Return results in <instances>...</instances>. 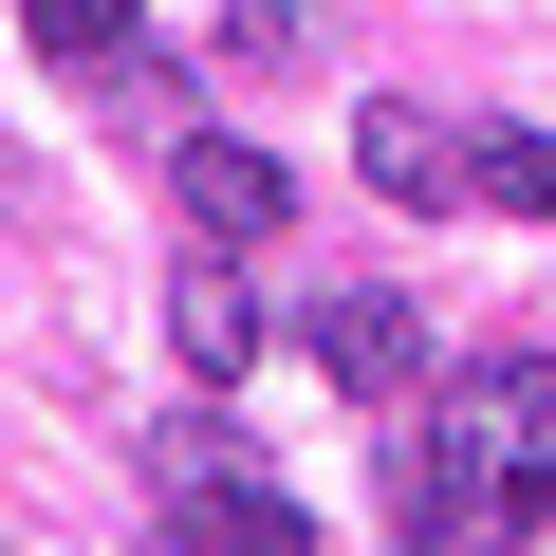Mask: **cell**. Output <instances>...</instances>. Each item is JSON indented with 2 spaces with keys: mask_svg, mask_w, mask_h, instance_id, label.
<instances>
[{
  "mask_svg": "<svg viewBox=\"0 0 556 556\" xmlns=\"http://www.w3.org/2000/svg\"><path fill=\"white\" fill-rule=\"evenodd\" d=\"M149 501H167V538H223V556H316V501H278V482L241 464V427H223V408H204V427H167Z\"/></svg>",
  "mask_w": 556,
  "mask_h": 556,
  "instance_id": "6da1fadb",
  "label": "cell"
},
{
  "mask_svg": "<svg viewBox=\"0 0 556 556\" xmlns=\"http://www.w3.org/2000/svg\"><path fill=\"white\" fill-rule=\"evenodd\" d=\"M445 427L501 464V538H556V353H482L445 390Z\"/></svg>",
  "mask_w": 556,
  "mask_h": 556,
  "instance_id": "7a4b0ae2",
  "label": "cell"
},
{
  "mask_svg": "<svg viewBox=\"0 0 556 556\" xmlns=\"http://www.w3.org/2000/svg\"><path fill=\"white\" fill-rule=\"evenodd\" d=\"M298 334H316V371H334L353 408H408V390H427V298H408V278H334Z\"/></svg>",
  "mask_w": 556,
  "mask_h": 556,
  "instance_id": "3957f363",
  "label": "cell"
},
{
  "mask_svg": "<svg viewBox=\"0 0 556 556\" xmlns=\"http://www.w3.org/2000/svg\"><path fill=\"white\" fill-rule=\"evenodd\" d=\"M186 223L204 241H278V223H298V167L241 149V130H186Z\"/></svg>",
  "mask_w": 556,
  "mask_h": 556,
  "instance_id": "277c9868",
  "label": "cell"
},
{
  "mask_svg": "<svg viewBox=\"0 0 556 556\" xmlns=\"http://www.w3.org/2000/svg\"><path fill=\"white\" fill-rule=\"evenodd\" d=\"M353 167H371V204H464V130H445V112H408V93H371V112H353Z\"/></svg>",
  "mask_w": 556,
  "mask_h": 556,
  "instance_id": "5b68a950",
  "label": "cell"
},
{
  "mask_svg": "<svg viewBox=\"0 0 556 556\" xmlns=\"http://www.w3.org/2000/svg\"><path fill=\"white\" fill-rule=\"evenodd\" d=\"M167 353H186V390H223V371H241V353H260V298H241V241H223V260H186V278H167Z\"/></svg>",
  "mask_w": 556,
  "mask_h": 556,
  "instance_id": "8992f818",
  "label": "cell"
},
{
  "mask_svg": "<svg viewBox=\"0 0 556 556\" xmlns=\"http://www.w3.org/2000/svg\"><path fill=\"white\" fill-rule=\"evenodd\" d=\"M464 186L519 204V223H556V130H464Z\"/></svg>",
  "mask_w": 556,
  "mask_h": 556,
  "instance_id": "52a82bcc",
  "label": "cell"
},
{
  "mask_svg": "<svg viewBox=\"0 0 556 556\" xmlns=\"http://www.w3.org/2000/svg\"><path fill=\"white\" fill-rule=\"evenodd\" d=\"M20 38L75 56V75H112V56H130V0H20Z\"/></svg>",
  "mask_w": 556,
  "mask_h": 556,
  "instance_id": "ba28073f",
  "label": "cell"
}]
</instances>
